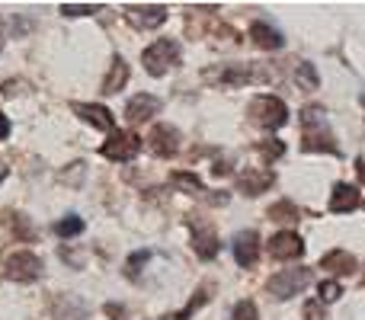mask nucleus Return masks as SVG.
Instances as JSON below:
<instances>
[{
	"instance_id": "10",
	"label": "nucleus",
	"mask_w": 365,
	"mask_h": 320,
	"mask_svg": "<svg viewBox=\"0 0 365 320\" xmlns=\"http://www.w3.org/2000/svg\"><path fill=\"white\" fill-rule=\"evenodd\" d=\"M330 215H349L356 208H362V195H359V186L353 182H336L330 189V202H327Z\"/></svg>"
},
{
	"instance_id": "11",
	"label": "nucleus",
	"mask_w": 365,
	"mask_h": 320,
	"mask_svg": "<svg viewBox=\"0 0 365 320\" xmlns=\"http://www.w3.org/2000/svg\"><path fill=\"white\" fill-rule=\"evenodd\" d=\"M276 173L266 167H247L244 173H237V192L244 195H263L266 189H272Z\"/></svg>"
},
{
	"instance_id": "13",
	"label": "nucleus",
	"mask_w": 365,
	"mask_h": 320,
	"mask_svg": "<svg viewBox=\"0 0 365 320\" xmlns=\"http://www.w3.org/2000/svg\"><path fill=\"white\" fill-rule=\"evenodd\" d=\"M304 253V240L295 231H279L269 237V257L272 259H298Z\"/></svg>"
},
{
	"instance_id": "15",
	"label": "nucleus",
	"mask_w": 365,
	"mask_h": 320,
	"mask_svg": "<svg viewBox=\"0 0 365 320\" xmlns=\"http://www.w3.org/2000/svg\"><path fill=\"white\" fill-rule=\"evenodd\" d=\"M71 109H74L87 125L100 128V132H115V115L109 113L106 106H100V103H74Z\"/></svg>"
},
{
	"instance_id": "6",
	"label": "nucleus",
	"mask_w": 365,
	"mask_h": 320,
	"mask_svg": "<svg viewBox=\"0 0 365 320\" xmlns=\"http://www.w3.org/2000/svg\"><path fill=\"white\" fill-rule=\"evenodd\" d=\"M4 276L10 279V282H36V279L42 276V259L29 250L10 253L4 263Z\"/></svg>"
},
{
	"instance_id": "29",
	"label": "nucleus",
	"mask_w": 365,
	"mask_h": 320,
	"mask_svg": "<svg viewBox=\"0 0 365 320\" xmlns=\"http://www.w3.org/2000/svg\"><path fill=\"white\" fill-rule=\"evenodd\" d=\"M100 4H61L64 16H90V13H100Z\"/></svg>"
},
{
	"instance_id": "3",
	"label": "nucleus",
	"mask_w": 365,
	"mask_h": 320,
	"mask_svg": "<svg viewBox=\"0 0 365 320\" xmlns=\"http://www.w3.org/2000/svg\"><path fill=\"white\" fill-rule=\"evenodd\" d=\"M180 42L177 38H158V42H151L145 48V55H141V64H145V71L151 77H164L170 68H177L180 64Z\"/></svg>"
},
{
	"instance_id": "17",
	"label": "nucleus",
	"mask_w": 365,
	"mask_h": 320,
	"mask_svg": "<svg viewBox=\"0 0 365 320\" xmlns=\"http://www.w3.org/2000/svg\"><path fill=\"white\" fill-rule=\"evenodd\" d=\"M356 257L349 250H340V247H336V250H327L321 257V269L324 272H330V276H353L356 272Z\"/></svg>"
},
{
	"instance_id": "8",
	"label": "nucleus",
	"mask_w": 365,
	"mask_h": 320,
	"mask_svg": "<svg viewBox=\"0 0 365 320\" xmlns=\"http://www.w3.org/2000/svg\"><path fill=\"white\" fill-rule=\"evenodd\" d=\"M180 141H182V135L173 125H154L151 135H148V151L154 158H173L180 151Z\"/></svg>"
},
{
	"instance_id": "1",
	"label": "nucleus",
	"mask_w": 365,
	"mask_h": 320,
	"mask_svg": "<svg viewBox=\"0 0 365 320\" xmlns=\"http://www.w3.org/2000/svg\"><path fill=\"white\" fill-rule=\"evenodd\" d=\"M302 151L340 158V145H336L334 132H330V125H327V109H321V106L302 109Z\"/></svg>"
},
{
	"instance_id": "22",
	"label": "nucleus",
	"mask_w": 365,
	"mask_h": 320,
	"mask_svg": "<svg viewBox=\"0 0 365 320\" xmlns=\"http://www.w3.org/2000/svg\"><path fill=\"white\" fill-rule=\"evenodd\" d=\"M81 231H83V218H81V215H68V218H61L55 224L58 237H77Z\"/></svg>"
},
{
	"instance_id": "32",
	"label": "nucleus",
	"mask_w": 365,
	"mask_h": 320,
	"mask_svg": "<svg viewBox=\"0 0 365 320\" xmlns=\"http://www.w3.org/2000/svg\"><path fill=\"white\" fill-rule=\"evenodd\" d=\"M6 135H10V119H6V115L0 113V141H4Z\"/></svg>"
},
{
	"instance_id": "23",
	"label": "nucleus",
	"mask_w": 365,
	"mask_h": 320,
	"mask_svg": "<svg viewBox=\"0 0 365 320\" xmlns=\"http://www.w3.org/2000/svg\"><path fill=\"white\" fill-rule=\"evenodd\" d=\"M340 295H343V285L336 282V279H324V282L317 285V301H321V304L336 301Z\"/></svg>"
},
{
	"instance_id": "24",
	"label": "nucleus",
	"mask_w": 365,
	"mask_h": 320,
	"mask_svg": "<svg viewBox=\"0 0 365 320\" xmlns=\"http://www.w3.org/2000/svg\"><path fill=\"white\" fill-rule=\"evenodd\" d=\"M257 151L263 154L266 163H272V160H279L285 154V145L279 138H266V141H259V145H257Z\"/></svg>"
},
{
	"instance_id": "16",
	"label": "nucleus",
	"mask_w": 365,
	"mask_h": 320,
	"mask_svg": "<svg viewBox=\"0 0 365 320\" xmlns=\"http://www.w3.org/2000/svg\"><path fill=\"white\" fill-rule=\"evenodd\" d=\"M158 113H160V100H158V96H151V93L132 96V100H128V106H125V119L132 122V125H141V122L154 119Z\"/></svg>"
},
{
	"instance_id": "14",
	"label": "nucleus",
	"mask_w": 365,
	"mask_h": 320,
	"mask_svg": "<svg viewBox=\"0 0 365 320\" xmlns=\"http://www.w3.org/2000/svg\"><path fill=\"white\" fill-rule=\"evenodd\" d=\"M125 16L138 29H158L167 23V6L164 4H141V6H125Z\"/></svg>"
},
{
	"instance_id": "7",
	"label": "nucleus",
	"mask_w": 365,
	"mask_h": 320,
	"mask_svg": "<svg viewBox=\"0 0 365 320\" xmlns=\"http://www.w3.org/2000/svg\"><path fill=\"white\" fill-rule=\"evenodd\" d=\"M138 151H141V138L135 132H119L115 128L113 135H109V141L100 148V154L106 160H115V163H125V160H132V158H138Z\"/></svg>"
},
{
	"instance_id": "35",
	"label": "nucleus",
	"mask_w": 365,
	"mask_h": 320,
	"mask_svg": "<svg viewBox=\"0 0 365 320\" xmlns=\"http://www.w3.org/2000/svg\"><path fill=\"white\" fill-rule=\"evenodd\" d=\"M0 51H4V38H0Z\"/></svg>"
},
{
	"instance_id": "12",
	"label": "nucleus",
	"mask_w": 365,
	"mask_h": 320,
	"mask_svg": "<svg viewBox=\"0 0 365 320\" xmlns=\"http://www.w3.org/2000/svg\"><path fill=\"white\" fill-rule=\"evenodd\" d=\"M231 250H234V259H237L240 269H250V266L259 259V234H257V231H240V234H234Z\"/></svg>"
},
{
	"instance_id": "19",
	"label": "nucleus",
	"mask_w": 365,
	"mask_h": 320,
	"mask_svg": "<svg viewBox=\"0 0 365 320\" xmlns=\"http://www.w3.org/2000/svg\"><path fill=\"white\" fill-rule=\"evenodd\" d=\"M125 83H128V64H125V58L115 55V58H113V71H109L106 81H103V93L113 96V93H119Z\"/></svg>"
},
{
	"instance_id": "20",
	"label": "nucleus",
	"mask_w": 365,
	"mask_h": 320,
	"mask_svg": "<svg viewBox=\"0 0 365 320\" xmlns=\"http://www.w3.org/2000/svg\"><path fill=\"white\" fill-rule=\"evenodd\" d=\"M170 182H173L177 189H182V192H189V195H205V192H208L205 182H202L195 173H189V170H177V173L170 176Z\"/></svg>"
},
{
	"instance_id": "5",
	"label": "nucleus",
	"mask_w": 365,
	"mask_h": 320,
	"mask_svg": "<svg viewBox=\"0 0 365 320\" xmlns=\"http://www.w3.org/2000/svg\"><path fill=\"white\" fill-rule=\"evenodd\" d=\"M212 81H218L221 87H247V83H266L269 71L263 64H227L218 74H208Z\"/></svg>"
},
{
	"instance_id": "21",
	"label": "nucleus",
	"mask_w": 365,
	"mask_h": 320,
	"mask_svg": "<svg viewBox=\"0 0 365 320\" xmlns=\"http://www.w3.org/2000/svg\"><path fill=\"white\" fill-rule=\"evenodd\" d=\"M295 83H298L302 90H317V87H321V77H317V68H314V64H311V61H302V64H298V68H295Z\"/></svg>"
},
{
	"instance_id": "4",
	"label": "nucleus",
	"mask_w": 365,
	"mask_h": 320,
	"mask_svg": "<svg viewBox=\"0 0 365 320\" xmlns=\"http://www.w3.org/2000/svg\"><path fill=\"white\" fill-rule=\"evenodd\" d=\"M311 279L314 276H311V269H304V266H298V269H282L266 282V291H269L276 301H289V298L302 295V291L308 289Z\"/></svg>"
},
{
	"instance_id": "2",
	"label": "nucleus",
	"mask_w": 365,
	"mask_h": 320,
	"mask_svg": "<svg viewBox=\"0 0 365 320\" xmlns=\"http://www.w3.org/2000/svg\"><path fill=\"white\" fill-rule=\"evenodd\" d=\"M247 115H250V122L257 128H263V132H279V128L289 122V106H285L279 96H253L250 106H247Z\"/></svg>"
},
{
	"instance_id": "30",
	"label": "nucleus",
	"mask_w": 365,
	"mask_h": 320,
	"mask_svg": "<svg viewBox=\"0 0 365 320\" xmlns=\"http://www.w3.org/2000/svg\"><path fill=\"white\" fill-rule=\"evenodd\" d=\"M148 259H151V253H148V250H141V253H132V257H128V266H125L128 279H135V276H138V272H141V266H145Z\"/></svg>"
},
{
	"instance_id": "31",
	"label": "nucleus",
	"mask_w": 365,
	"mask_h": 320,
	"mask_svg": "<svg viewBox=\"0 0 365 320\" xmlns=\"http://www.w3.org/2000/svg\"><path fill=\"white\" fill-rule=\"evenodd\" d=\"M304 314H308V320H327V317H324L321 301H308V304H304Z\"/></svg>"
},
{
	"instance_id": "33",
	"label": "nucleus",
	"mask_w": 365,
	"mask_h": 320,
	"mask_svg": "<svg viewBox=\"0 0 365 320\" xmlns=\"http://www.w3.org/2000/svg\"><path fill=\"white\" fill-rule=\"evenodd\" d=\"M356 170H359V180L365 182V160H356Z\"/></svg>"
},
{
	"instance_id": "27",
	"label": "nucleus",
	"mask_w": 365,
	"mask_h": 320,
	"mask_svg": "<svg viewBox=\"0 0 365 320\" xmlns=\"http://www.w3.org/2000/svg\"><path fill=\"white\" fill-rule=\"evenodd\" d=\"M205 301H208V289L195 291V298H192V301H189V304H186V308H182V311H180V314H170V317H167V320H189V317H192V314H195V311H199V308H202V304H205Z\"/></svg>"
},
{
	"instance_id": "26",
	"label": "nucleus",
	"mask_w": 365,
	"mask_h": 320,
	"mask_svg": "<svg viewBox=\"0 0 365 320\" xmlns=\"http://www.w3.org/2000/svg\"><path fill=\"white\" fill-rule=\"evenodd\" d=\"M6 221H10V224H13V231H16L23 240H32V237H36V227L29 224V218H26V215L13 212V215H6Z\"/></svg>"
},
{
	"instance_id": "36",
	"label": "nucleus",
	"mask_w": 365,
	"mask_h": 320,
	"mask_svg": "<svg viewBox=\"0 0 365 320\" xmlns=\"http://www.w3.org/2000/svg\"><path fill=\"white\" fill-rule=\"evenodd\" d=\"M362 103H365V96H362Z\"/></svg>"
},
{
	"instance_id": "34",
	"label": "nucleus",
	"mask_w": 365,
	"mask_h": 320,
	"mask_svg": "<svg viewBox=\"0 0 365 320\" xmlns=\"http://www.w3.org/2000/svg\"><path fill=\"white\" fill-rule=\"evenodd\" d=\"M6 173H10V167H4V163H0V182L6 180Z\"/></svg>"
},
{
	"instance_id": "28",
	"label": "nucleus",
	"mask_w": 365,
	"mask_h": 320,
	"mask_svg": "<svg viewBox=\"0 0 365 320\" xmlns=\"http://www.w3.org/2000/svg\"><path fill=\"white\" fill-rule=\"evenodd\" d=\"M231 320H259L257 304H253L250 298H244V301H237V304H234V311H231Z\"/></svg>"
},
{
	"instance_id": "18",
	"label": "nucleus",
	"mask_w": 365,
	"mask_h": 320,
	"mask_svg": "<svg viewBox=\"0 0 365 320\" xmlns=\"http://www.w3.org/2000/svg\"><path fill=\"white\" fill-rule=\"evenodd\" d=\"M250 38L259 45V48H266V51H279L285 45L282 32H279L276 26H269L266 19H253V23H250Z\"/></svg>"
},
{
	"instance_id": "25",
	"label": "nucleus",
	"mask_w": 365,
	"mask_h": 320,
	"mask_svg": "<svg viewBox=\"0 0 365 320\" xmlns=\"http://www.w3.org/2000/svg\"><path fill=\"white\" fill-rule=\"evenodd\" d=\"M269 218L272 221H298L302 218V212H298L292 202H276V205L269 208Z\"/></svg>"
},
{
	"instance_id": "9",
	"label": "nucleus",
	"mask_w": 365,
	"mask_h": 320,
	"mask_svg": "<svg viewBox=\"0 0 365 320\" xmlns=\"http://www.w3.org/2000/svg\"><path fill=\"white\" fill-rule=\"evenodd\" d=\"M189 227H192V250L199 259H215L221 250V240L218 234H215L212 224H205V221H189Z\"/></svg>"
}]
</instances>
